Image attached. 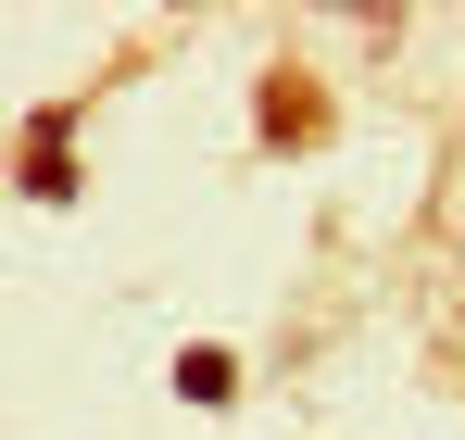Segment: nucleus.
Segmentation results:
<instances>
[{
	"label": "nucleus",
	"instance_id": "nucleus-1",
	"mask_svg": "<svg viewBox=\"0 0 465 440\" xmlns=\"http://www.w3.org/2000/svg\"><path fill=\"white\" fill-rule=\"evenodd\" d=\"M176 377H189V403H227V390H239V365H227V353H189Z\"/></svg>",
	"mask_w": 465,
	"mask_h": 440
}]
</instances>
